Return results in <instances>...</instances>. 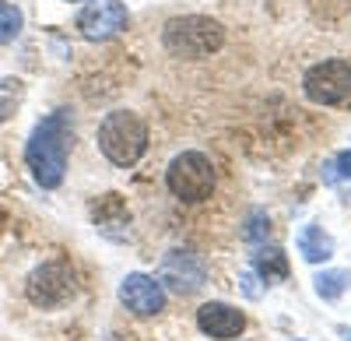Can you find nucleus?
I'll return each instance as SVG.
<instances>
[{"label":"nucleus","mask_w":351,"mask_h":341,"mask_svg":"<svg viewBox=\"0 0 351 341\" xmlns=\"http://www.w3.org/2000/svg\"><path fill=\"white\" fill-rule=\"evenodd\" d=\"M165 183L180 201L200 204L215 190V165L204 152H180L165 169Z\"/></svg>","instance_id":"4"},{"label":"nucleus","mask_w":351,"mask_h":341,"mask_svg":"<svg viewBox=\"0 0 351 341\" xmlns=\"http://www.w3.org/2000/svg\"><path fill=\"white\" fill-rule=\"evenodd\" d=\"M334 169H337V176H341V180H351V148L337 155V162H334Z\"/></svg>","instance_id":"16"},{"label":"nucleus","mask_w":351,"mask_h":341,"mask_svg":"<svg viewBox=\"0 0 351 341\" xmlns=\"http://www.w3.org/2000/svg\"><path fill=\"white\" fill-rule=\"evenodd\" d=\"M341 334H344V341H351V331L348 327H341Z\"/></svg>","instance_id":"17"},{"label":"nucleus","mask_w":351,"mask_h":341,"mask_svg":"<svg viewBox=\"0 0 351 341\" xmlns=\"http://www.w3.org/2000/svg\"><path fill=\"white\" fill-rule=\"evenodd\" d=\"M162 281L169 289L190 296V292H197L204 281H208V264H204L197 253H190V250H169L165 261H162Z\"/></svg>","instance_id":"9"},{"label":"nucleus","mask_w":351,"mask_h":341,"mask_svg":"<svg viewBox=\"0 0 351 341\" xmlns=\"http://www.w3.org/2000/svg\"><path fill=\"white\" fill-rule=\"evenodd\" d=\"M302 92L316 106H341L351 99V60H319L302 74Z\"/></svg>","instance_id":"5"},{"label":"nucleus","mask_w":351,"mask_h":341,"mask_svg":"<svg viewBox=\"0 0 351 341\" xmlns=\"http://www.w3.org/2000/svg\"><path fill=\"white\" fill-rule=\"evenodd\" d=\"M130 14L120 0H88L77 14V28L88 43H106L127 28Z\"/></svg>","instance_id":"7"},{"label":"nucleus","mask_w":351,"mask_h":341,"mask_svg":"<svg viewBox=\"0 0 351 341\" xmlns=\"http://www.w3.org/2000/svg\"><path fill=\"white\" fill-rule=\"evenodd\" d=\"M25 292H28V303H36L43 309H56V306L74 299L77 281H74V271L64 261H49V264H43L28 274Z\"/></svg>","instance_id":"6"},{"label":"nucleus","mask_w":351,"mask_h":341,"mask_svg":"<svg viewBox=\"0 0 351 341\" xmlns=\"http://www.w3.org/2000/svg\"><path fill=\"white\" fill-rule=\"evenodd\" d=\"M99 152L120 169H130L148 152V124L134 109H112L99 124Z\"/></svg>","instance_id":"3"},{"label":"nucleus","mask_w":351,"mask_h":341,"mask_svg":"<svg viewBox=\"0 0 351 341\" xmlns=\"http://www.w3.org/2000/svg\"><path fill=\"white\" fill-rule=\"evenodd\" d=\"M67 152H71V117L67 109H56L28 134L25 162L32 169V180L46 190H56L67 176Z\"/></svg>","instance_id":"1"},{"label":"nucleus","mask_w":351,"mask_h":341,"mask_svg":"<svg viewBox=\"0 0 351 341\" xmlns=\"http://www.w3.org/2000/svg\"><path fill=\"white\" fill-rule=\"evenodd\" d=\"M299 253L306 264H324L334 257V236L324 229V225H306L299 233Z\"/></svg>","instance_id":"11"},{"label":"nucleus","mask_w":351,"mask_h":341,"mask_svg":"<svg viewBox=\"0 0 351 341\" xmlns=\"http://www.w3.org/2000/svg\"><path fill=\"white\" fill-rule=\"evenodd\" d=\"M348 289H351V271H344V268H330V271H324V274H316V296H319V299L334 303V299H341Z\"/></svg>","instance_id":"13"},{"label":"nucleus","mask_w":351,"mask_h":341,"mask_svg":"<svg viewBox=\"0 0 351 341\" xmlns=\"http://www.w3.org/2000/svg\"><path fill=\"white\" fill-rule=\"evenodd\" d=\"M162 46L180 60H204L225 46V28L208 14H180L165 21Z\"/></svg>","instance_id":"2"},{"label":"nucleus","mask_w":351,"mask_h":341,"mask_svg":"<svg viewBox=\"0 0 351 341\" xmlns=\"http://www.w3.org/2000/svg\"><path fill=\"white\" fill-rule=\"evenodd\" d=\"M120 303L134 317H158L165 309V289H162L158 278L134 271L120 281Z\"/></svg>","instance_id":"8"},{"label":"nucleus","mask_w":351,"mask_h":341,"mask_svg":"<svg viewBox=\"0 0 351 341\" xmlns=\"http://www.w3.org/2000/svg\"><path fill=\"white\" fill-rule=\"evenodd\" d=\"M21 25H25L21 11L14 4H8V0H0V46L14 43L21 36Z\"/></svg>","instance_id":"14"},{"label":"nucleus","mask_w":351,"mask_h":341,"mask_svg":"<svg viewBox=\"0 0 351 341\" xmlns=\"http://www.w3.org/2000/svg\"><path fill=\"white\" fill-rule=\"evenodd\" d=\"M197 327L215 341H232L246 331V317H243V309L228 306V303H204L197 309Z\"/></svg>","instance_id":"10"},{"label":"nucleus","mask_w":351,"mask_h":341,"mask_svg":"<svg viewBox=\"0 0 351 341\" xmlns=\"http://www.w3.org/2000/svg\"><path fill=\"white\" fill-rule=\"evenodd\" d=\"M267 233H271V218L263 215L260 208L250 211V222H246V233H243V236H246L250 243H256V239H267Z\"/></svg>","instance_id":"15"},{"label":"nucleus","mask_w":351,"mask_h":341,"mask_svg":"<svg viewBox=\"0 0 351 341\" xmlns=\"http://www.w3.org/2000/svg\"><path fill=\"white\" fill-rule=\"evenodd\" d=\"M253 268H256V274L263 278V285H271V281H278V278L288 274V257H285V250L271 246V250L253 253Z\"/></svg>","instance_id":"12"}]
</instances>
